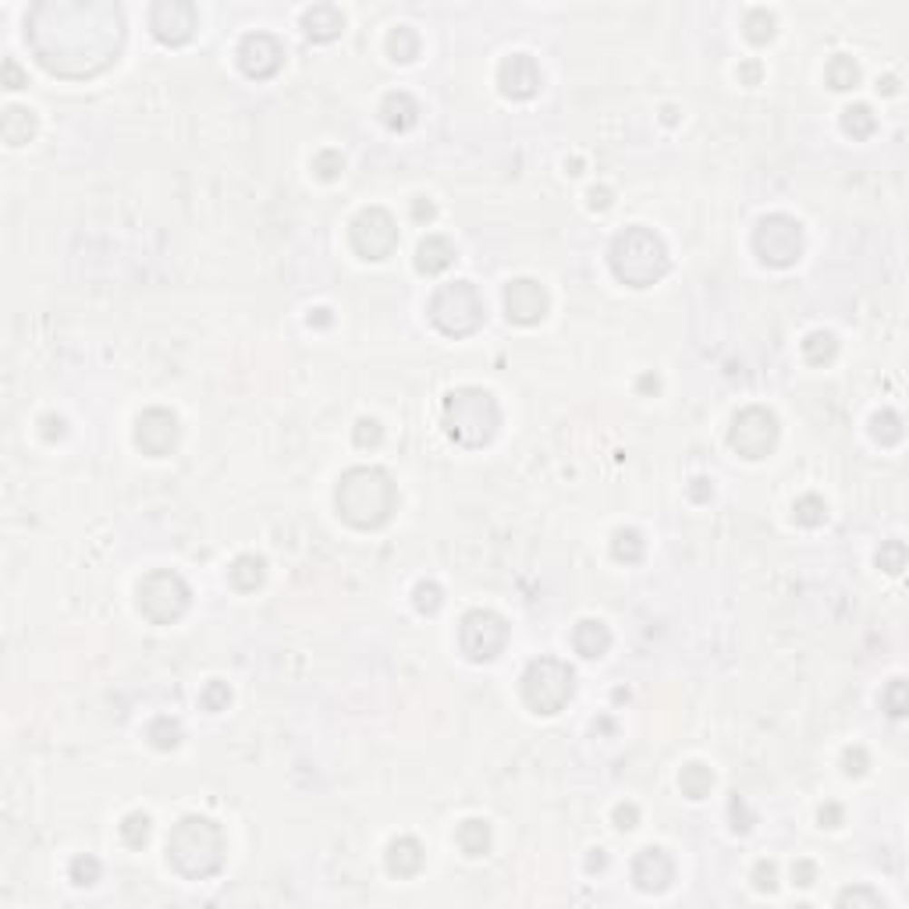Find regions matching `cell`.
I'll return each mask as SVG.
<instances>
[{"instance_id": "1", "label": "cell", "mask_w": 909, "mask_h": 909, "mask_svg": "<svg viewBox=\"0 0 909 909\" xmlns=\"http://www.w3.org/2000/svg\"><path fill=\"white\" fill-rule=\"evenodd\" d=\"M25 40L50 75L93 79L122 54V7L107 0H40L29 7Z\"/></svg>"}, {"instance_id": "2", "label": "cell", "mask_w": 909, "mask_h": 909, "mask_svg": "<svg viewBox=\"0 0 909 909\" xmlns=\"http://www.w3.org/2000/svg\"><path fill=\"white\" fill-rule=\"evenodd\" d=\"M334 504L337 515L352 526V530H380L391 523L395 508H398V487L395 480L376 469V465H356L348 473H341L337 491H334Z\"/></svg>"}, {"instance_id": "3", "label": "cell", "mask_w": 909, "mask_h": 909, "mask_svg": "<svg viewBox=\"0 0 909 909\" xmlns=\"http://www.w3.org/2000/svg\"><path fill=\"white\" fill-rule=\"evenodd\" d=\"M167 860L189 881H207L224 867V831L210 817L189 814L167 835Z\"/></svg>"}, {"instance_id": "4", "label": "cell", "mask_w": 909, "mask_h": 909, "mask_svg": "<svg viewBox=\"0 0 909 909\" xmlns=\"http://www.w3.org/2000/svg\"><path fill=\"white\" fill-rule=\"evenodd\" d=\"M608 263H611V274L619 278L621 285L650 288L668 274L671 256H668V246H664V239L658 231L636 224V228H625L611 239Z\"/></svg>"}, {"instance_id": "5", "label": "cell", "mask_w": 909, "mask_h": 909, "mask_svg": "<svg viewBox=\"0 0 909 909\" xmlns=\"http://www.w3.org/2000/svg\"><path fill=\"white\" fill-rule=\"evenodd\" d=\"M445 430L462 448H484L501 430V406L484 387H454L441 406Z\"/></svg>"}, {"instance_id": "6", "label": "cell", "mask_w": 909, "mask_h": 909, "mask_svg": "<svg viewBox=\"0 0 909 909\" xmlns=\"http://www.w3.org/2000/svg\"><path fill=\"white\" fill-rule=\"evenodd\" d=\"M426 313H430V324L441 334H448V337H469V334L480 331L484 320H487L484 295L476 291L473 281L441 285V288L434 291Z\"/></svg>"}, {"instance_id": "7", "label": "cell", "mask_w": 909, "mask_h": 909, "mask_svg": "<svg viewBox=\"0 0 909 909\" xmlns=\"http://www.w3.org/2000/svg\"><path fill=\"white\" fill-rule=\"evenodd\" d=\"M576 693V671L558 658H537L523 675V700L533 714H558Z\"/></svg>"}, {"instance_id": "8", "label": "cell", "mask_w": 909, "mask_h": 909, "mask_svg": "<svg viewBox=\"0 0 909 909\" xmlns=\"http://www.w3.org/2000/svg\"><path fill=\"white\" fill-rule=\"evenodd\" d=\"M192 604V590L189 582L171 572V569H153L139 582V611L153 625H171L178 621Z\"/></svg>"}, {"instance_id": "9", "label": "cell", "mask_w": 909, "mask_h": 909, "mask_svg": "<svg viewBox=\"0 0 909 909\" xmlns=\"http://www.w3.org/2000/svg\"><path fill=\"white\" fill-rule=\"evenodd\" d=\"M753 252L760 256L764 267L788 270L803 256V224L788 213H767L753 228Z\"/></svg>"}, {"instance_id": "10", "label": "cell", "mask_w": 909, "mask_h": 909, "mask_svg": "<svg viewBox=\"0 0 909 909\" xmlns=\"http://www.w3.org/2000/svg\"><path fill=\"white\" fill-rule=\"evenodd\" d=\"M778 445V415L764 406H749L743 413H736L732 426H728V448L743 454L749 462H760L775 452Z\"/></svg>"}, {"instance_id": "11", "label": "cell", "mask_w": 909, "mask_h": 909, "mask_svg": "<svg viewBox=\"0 0 909 909\" xmlns=\"http://www.w3.org/2000/svg\"><path fill=\"white\" fill-rule=\"evenodd\" d=\"M504 643H508V621L501 619L497 611L476 608V611L462 615V621H458V647L473 664L494 661L497 654L504 650Z\"/></svg>"}, {"instance_id": "12", "label": "cell", "mask_w": 909, "mask_h": 909, "mask_svg": "<svg viewBox=\"0 0 909 909\" xmlns=\"http://www.w3.org/2000/svg\"><path fill=\"white\" fill-rule=\"evenodd\" d=\"M348 242H352L359 259L380 263L398 249V224L384 207H367L359 210L356 220L348 224Z\"/></svg>"}, {"instance_id": "13", "label": "cell", "mask_w": 909, "mask_h": 909, "mask_svg": "<svg viewBox=\"0 0 909 909\" xmlns=\"http://www.w3.org/2000/svg\"><path fill=\"white\" fill-rule=\"evenodd\" d=\"M150 29L164 46H185L200 29V11L189 0H157L150 7Z\"/></svg>"}, {"instance_id": "14", "label": "cell", "mask_w": 909, "mask_h": 909, "mask_svg": "<svg viewBox=\"0 0 909 909\" xmlns=\"http://www.w3.org/2000/svg\"><path fill=\"white\" fill-rule=\"evenodd\" d=\"M239 68H242V75L252 79V83H267V79H274L278 72H281V64H285V46L278 36H270V33H249L242 36L239 43Z\"/></svg>"}, {"instance_id": "15", "label": "cell", "mask_w": 909, "mask_h": 909, "mask_svg": "<svg viewBox=\"0 0 909 909\" xmlns=\"http://www.w3.org/2000/svg\"><path fill=\"white\" fill-rule=\"evenodd\" d=\"M551 309V295L547 288L533 281V278H515L504 285V317L519 327H533L547 317Z\"/></svg>"}, {"instance_id": "16", "label": "cell", "mask_w": 909, "mask_h": 909, "mask_svg": "<svg viewBox=\"0 0 909 909\" xmlns=\"http://www.w3.org/2000/svg\"><path fill=\"white\" fill-rule=\"evenodd\" d=\"M178 415L171 409H146V413L135 419V445L139 452L150 454V458H164L178 448Z\"/></svg>"}, {"instance_id": "17", "label": "cell", "mask_w": 909, "mask_h": 909, "mask_svg": "<svg viewBox=\"0 0 909 909\" xmlns=\"http://www.w3.org/2000/svg\"><path fill=\"white\" fill-rule=\"evenodd\" d=\"M540 83H543L540 64L530 54H508L501 61V68H497V85H501V93L508 100H530V96H537Z\"/></svg>"}, {"instance_id": "18", "label": "cell", "mask_w": 909, "mask_h": 909, "mask_svg": "<svg viewBox=\"0 0 909 909\" xmlns=\"http://www.w3.org/2000/svg\"><path fill=\"white\" fill-rule=\"evenodd\" d=\"M632 881H636L640 892L661 895V892L671 888V881H675V860L664 853L661 845H647V849H640L636 860H632Z\"/></svg>"}, {"instance_id": "19", "label": "cell", "mask_w": 909, "mask_h": 909, "mask_svg": "<svg viewBox=\"0 0 909 909\" xmlns=\"http://www.w3.org/2000/svg\"><path fill=\"white\" fill-rule=\"evenodd\" d=\"M452 263H454V246L445 235H426L419 242V249H415V270L426 274V278L445 274Z\"/></svg>"}, {"instance_id": "20", "label": "cell", "mask_w": 909, "mask_h": 909, "mask_svg": "<svg viewBox=\"0 0 909 909\" xmlns=\"http://www.w3.org/2000/svg\"><path fill=\"white\" fill-rule=\"evenodd\" d=\"M302 29H306V36L313 43H331L345 29V15L334 4H317V7H309L302 15Z\"/></svg>"}, {"instance_id": "21", "label": "cell", "mask_w": 909, "mask_h": 909, "mask_svg": "<svg viewBox=\"0 0 909 909\" xmlns=\"http://www.w3.org/2000/svg\"><path fill=\"white\" fill-rule=\"evenodd\" d=\"M572 647H576L579 658L597 661V658H604L611 650V629L597 619H582L576 625V632H572Z\"/></svg>"}, {"instance_id": "22", "label": "cell", "mask_w": 909, "mask_h": 909, "mask_svg": "<svg viewBox=\"0 0 909 909\" xmlns=\"http://www.w3.org/2000/svg\"><path fill=\"white\" fill-rule=\"evenodd\" d=\"M384 864H387V870H391L395 877H415V874L423 870V845L415 842L413 835H402V838H395V842L387 845Z\"/></svg>"}, {"instance_id": "23", "label": "cell", "mask_w": 909, "mask_h": 909, "mask_svg": "<svg viewBox=\"0 0 909 909\" xmlns=\"http://www.w3.org/2000/svg\"><path fill=\"white\" fill-rule=\"evenodd\" d=\"M380 122L387 124L391 132H409L415 122H419V103H415L409 93H387L380 100Z\"/></svg>"}, {"instance_id": "24", "label": "cell", "mask_w": 909, "mask_h": 909, "mask_svg": "<svg viewBox=\"0 0 909 909\" xmlns=\"http://www.w3.org/2000/svg\"><path fill=\"white\" fill-rule=\"evenodd\" d=\"M454 842H458V849H462L469 860H480V856L491 853V825L480 821V817H469V821L458 825Z\"/></svg>"}, {"instance_id": "25", "label": "cell", "mask_w": 909, "mask_h": 909, "mask_svg": "<svg viewBox=\"0 0 909 909\" xmlns=\"http://www.w3.org/2000/svg\"><path fill=\"white\" fill-rule=\"evenodd\" d=\"M228 579H231L235 590L252 593V590H259L263 579H267V562H263L259 554H239V558L231 562V569H228Z\"/></svg>"}, {"instance_id": "26", "label": "cell", "mask_w": 909, "mask_h": 909, "mask_svg": "<svg viewBox=\"0 0 909 909\" xmlns=\"http://www.w3.org/2000/svg\"><path fill=\"white\" fill-rule=\"evenodd\" d=\"M0 135L7 146H25L36 135V114L25 107H7L0 118Z\"/></svg>"}, {"instance_id": "27", "label": "cell", "mask_w": 909, "mask_h": 909, "mask_svg": "<svg viewBox=\"0 0 909 909\" xmlns=\"http://www.w3.org/2000/svg\"><path fill=\"white\" fill-rule=\"evenodd\" d=\"M679 788H682L686 799H703L714 788V771L707 764H700V760H693V764H686L679 771Z\"/></svg>"}, {"instance_id": "28", "label": "cell", "mask_w": 909, "mask_h": 909, "mask_svg": "<svg viewBox=\"0 0 909 909\" xmlns=\"http://www.w3.org/2000/svg\"><path fill=\"white\" fill-rule=\"evenodd\" d=\"M643 551H647V540L640 530H615L611 533V558L621 562V565H636L640 558H643Z\"/></svg>"}, {"instance_id": "29", "label": "cell", "mask_w": 909, "mask_h": 909, "mask_svg": "<svg viewBox=\"0 0 909 909\" xmlns=\"http://www.w3.org/2000/svg\"><path fill=\"white\" fill-rule=\"evenodd\" d=\"M838 356V337L831 331H814L803 337V359L810 367H827Z\"/></svg>"}, {"instance_id": "30", "label": "cell", "mask_w": 909, "mask_h": 909, "mask_svg": "<svg viewBox=\"0 0 909 909\" xmlns=\"http://www.w3.org/2000/svg\"><path fill=\"white\" fill-rule=\"evenodd\" d=\"M387 54H391L395 64H413L415 57H419V33H415L413 25L391 29V36H387Z\"/></svg>"}, {"instance_id": "31", "label": "cell", "mask_w": 909, "mask_h": 909, "mask_svg": "<svg viewBox=\"0 0 909 909\" xmlns=\"http://www.w3.org/2000/svg\"><path fill=\"white\" fill-rule=\"evenodd\" d=\"M842 132L849 139H870L877 132V114L870 111L867 103H853L842 111Z\"/></svg>"}, {"instance_id": "32", "label": "cell", "mask_w": 909, "mask_h": 909, "mask_svg": "<svg viewBox=\"0 0 909 909\" xmlns=\"http://www.w3.org/2000/svg\"><path fill=\"white\" fill-rule=\"evenodd\" d=\"M743 36L753 46H764V43L775 40V15L767 7H753L749 15L743 18Z\"/></svg>"}, {"instance_id": "33", "label": "cell", "mask_w": 909, "mask_h": 909, "mask_svg": "<svg viewBox=\"0 0 909 909\" xmlns=\"http://www.w3.org/2000/svg\"><path fill=\"white\" fill-rule=\"evenodd\" d=\"M827 85L838 89V93L856 89V85H860V64H856L853 57H845V54L831 57V61H827Z\"/></svg>"}, {"instance_id": "34", "label": "cell", "mask_w": 909, "mask_h": 909, "mask_svg": "<svg viewBox=\"0 0 909 909\" xmlns=\"http://www.w3.org/2000/svg\"><path fill=\"white\" fill-rule=\"evenodd\" d=\"M870 437L877 441V445H899L903 441V419L899 413H892V409H881V413L870 415Z\"/></svg>"}, {"instance_id": "35", "label": "cell", "mask_w": 909, "mask_h": 909, "mask_svg": "<svg viewBox=\"0 0 909 909\" xmlns=\"http://www.w3.org/2000/svg\"><path fill=\"white\" fill-rule=\"evenodd\" d=\"M792 519H796L799 526H806V530H817V526H825V519H827L825 497H817V494L796 497V504H792Z\"/></svg>"}, {"instance_id": "36", "label": "cell", "mask_w": 909, "mask_h": 909, "mask_svg": "<svg viewBox=\"0 0 909 909\" xmlns=\"http://www.w3.org/2000/svg\"><path fill=\"white\" fill-rule=\"evenodd\" d=\"M122 842L128 849H142L146 842H150V831H153V821H150V814H142V810H132V814H124L122 821Z\"/></svg>"}, {"instance_id": "37", "label": "cell", "mask_w": 909, "mask_h": 909, "mask_svg": "<svg viewBox=\"0 0 909 909\" xmlns=\"http://www.w3.org/2000/svg\"><path fill=\"white\" fill-rule=\"evenodd\" d=\"M146 739H150V746L153 749H174V746L181 743V725L174 721V718H153L150 721V728H146Z\"/></svg>"}, {"instance_id": "38", "label": "cell", "mask_w": 909, "mask_h": 909, "mask_svg": "<svg viewBox=\"0 0 909 909\" xmlns=\"http://www.w3.org/2000/svg\"><path fill=\"white\" fill-rule=\"evenodd\" d=\"M413 604H415V611H419V615H437V611H441V604H445V593H441V586H437V582L423 579V582H415Z\"/></svg>"}, {"instance_id": "39", "label": "cell", "mask_w": 909, "mask_h": 909, "mask_svg": "<svg viewBox=\"0 0 909 909\" xmlns=\"http://www.w3.org/2000/svg\"><path fill=\"white\" fill-rule=\"evenodd\" d=\"M877 569L888 572V576H899V572L906 569V543H903V540L881 543V551H877Z\"/></svg>"}, {"instance_id": "40", "label": "cell", "mask_w": 909, "mask_h": 909, "mask_svg": "<svg viewBox=\"0 0 909 909\" xmlns=\"http://www.w3.org/2000/svg\"><path fill=\"white\" fill-rule=\"evenodd\" d=\"M352 441H356V448L370 452V448H376V445L384 441V426H380L373 415H363V419L352 426Z\"/></svg>"}, {"instance_id": "41", "label": "cell", "mask_w": 909, "mask_h": 909, "mask_svg": "<svg viewBox=\"0 0 909 909\" xmlns=\"http://www.w3.org/2000/svg\"><path fill=\"white\" fill-rule=\"evenodd\" d=\"M68 877H72V885H79V888L96 885V881H100V860H96V856H75L72 867H68Z\"/></svg>"}, {"instance_id": "42", "label": "cell", "mask_w": 909, "mask_h": 909, "mask_svg": "<svg viewBox=\"0 0 909 909\" xmlns=\"http://www.w3.org/2000/svg\"><path fill=\"white\" fill-rule=\"evenodd\" d=\"M341 171H345V157H341L337 150H320V153L313 157V174H317L320 181H334Z\"/></svg>"}, {"instance_id": "43", "label": "cell", "mask_w": 909, "mask_h": 909, "mask_svg": "<svg viewBox=\"0 0 909 909\" xmlns=\"http://www.w3.org/2000/svg\"><path fill=\"white\" fill-rule=\"evenodd\" d=\"M885 710L892 714V718H903L909 710V693H906V679H892L888 682V689H885Z\"/></svg>"}, {"instance_id": "44", "label": "cell", "mask_w": 909, "mask_h": 909, "mask_svg": "<svg viewBox=\"0 0 909 909\" xmlns=\"http://www.w3.org/2000/svg\"><path fill=\"white\" fill-rule=\"evenodd\" d=\"M838 906H867V909H885V899L874 892V888H845V892H838V899H835Z\"/></svg>"}, {"instance_id": "45", "label": "cell", "mask_w": 909, "mask_h": 909, "mask_svg": "<svg viewBox=\"0 0 909 909\" xmlns=\"http://www.w3.org/2000/svg\"><path fill=\"white\" fill-rule=\"evenodd\" d=\"M200 703H203V710L210 714H217V710H228V703H231V689H228V682H207V689L200 693Z\"/></svg>"}, {"instance_id": "46", "label": "cell", "mask_w": 909, "mask_h": 909, "mask_svg": "<svg viewBox=\"0 0 909 909\" xmlns=\"http://www.w3.org/2000/svg\"><path fill=\"white\" fill-rule=\"evenodd\" d=\"M870 767V757L864 746H849L845 753H842V771L849 775V778H860V775H867Z\"/></svg>"}, {"instance_id": "47", "label": "cell", "mask_w": 909, "mask_h": 909, "mask_svg": "<svg viewBox=\"0 0 909 909\" xmlns=\"http://www.w3.org/2000/svg\"><path fill=\"white\" fill-rule=\"evenodd\" d=\"M753 888H757V892H767V895L778 888V867H775L771 860H757V864H753Z\"/></svg>"}, {"instance_id": "48", "label": "cell", "mask_w": 909, "mask_h": 909, "mask_svg": "<svg viewBox=\"0 0 909 909\" xmlns=\"http://www.w3.org/2000/svg\"><path fill=\"white\" fill-rule=\"evenodd\" d=\"M611 821L619 831H632V827L640 825V806L636 803H619L615 810H611Z\"/></svg>"}, {"instance_id": "49", "label": "cell", "mask_w": 909, "mask_h": 909, "mask_svg": "<svg viewBox=\"0 0 909 909\" xmlns=\"http://www.w3.org/2000/svg\"><path fill=\"white\" fill-rule=\"evenodd\" d=\"M728 814H732V827H736V831H749V827H753V814H749V806H746L743 796H732Z\"/></svg>"}, {"instance_id": "50", "label": "cell", "mask_w": 909, "mask_h": 909, "mask_svg": "<svg viewBox=\"0 0 909 909\" xmlns=\"http://www.w3.org/2000/svg\"><path fill=\"white\" fill-rule=\"evenodd\" d=\"M40 434L46 437V441H61L64 434H68V423L61 419V415H54V413H46L40 419Z\"/></svg>"}, {"instance_id": "51", "label": "cell", "mask_w": 909, "mask_h": 909, "mask_svg": "<svg viewBox=\"0 0 909 909\" xmlns=\"http://www.w3.org/2000/svg\"><path fill=\"white\" fill-rule=\"evenodd\" d=\"M4 85H7V89H25V85H29V75L22 72V64H18L15 57L4 61Z\"/></svg>"}, {"instance_id": "52", "label": "cell", "mask_w": 909, "mask_h": 909, "mask_svg": "<svg viewBox=\"0 0 909 909\" xmlns=\"http://www.w3.org/2000/svg\"><path fill=\"white\" fill-rule=\"evenodd\" d=\"M792 881H796L799 888H810V885L817 881V867H814L810 860H796V864H792Z\"/></svg>"}, {"instance_id": "53", "label": "cell", "mask_w": 909, "mask_h": 909, "mask_svg": "<svg viewBox=\"0 0 909 909\" xmlns=\"http://www.w3.org/2000/svg\"><path fill=\"white\" fill-rule=\"evenodd\" d=\"M586 203H590V210H608L615 203V192H611L608 185H593V189L586 192Z\"/></svg>"}, {"instance_id": "54", "label": "cell", "mask_w": 909, "mask_h": 909, "mask_svg": "<svg viewBox=\"0 0 909 909\" xmlns=\"http://www.w3.org/2000/svg\"><path fill=\"white\" fill-rule=\"evenodd\" d=\"M434 217H437L434 203H430L426 196H415V200H413V220H415V224H430Z\"/></svg>"}, {"instance_id": "55", "label": "cell", "mask_w": 909, "mask_h": 909, "mask_svg": "<svg viewBox=\"0 0 909 909\" xmlns=\"http://www.w3.org/2000/svg\"><path fill=\"white\" fill-rule=\"evenodd\" d=\"M842 817H845V814H842V806H838V803H825V806H821V814H817L821 827H838L842 825Z\"/></svg>"}, {"instance_id": "56", "label": "cell", "mask_w": 909, "mask_h": 909, "mask_svg": "<svg viewBox=\"0 0 909 909\" xmlns=\"http://www.w3.org/2000/svg\"><path fill=\"white\" fill-rule=\"evenodd\" d=\"M760 75H764L760 61H746V64H739V83L743 85H757L760 83Z\"/></svg>"}, {"instance_id": "57", "label": "cell", "mask_w": 909, "mask_h": 909, "mask_svg": "<svg viewBox=\"0 0 909 909\" xmlns=\"http://www.w3.org/2000/svg\"><path fill=\"white\" fill-rule=\"evenodd\" d=\"M710 494H714V487H710V480H703V476H697L693 484H689V497L697 501V504H703V501H710Z\"/></svg>"}, {"instance_id": "58", "label": "cell", "mask_w": 909, "mask_h": 909, "mask_svg": "<svg viewBox=\"0 0 909 909\" xmlns=\"http://www.w3.org/2000/svg\"><path fill=\"white\" fill-rule=\"evenodd\" d=\"M309 327H331V309H324V306L313 309L309 313Z\"/></svg>"}, {"instance_id": "59", "label": "cell", "mask_w": 909, "mask_h": 909, "mask_svg": "<svg viewBox=\"0 0 909 909\" xmlns=\"http://www.w3.org/2000/svg\"><path fill=\"white\" fill-rule=\"evenodd\" d=\"M658 387H661V380H658V376H654V373H647V376H640V391H643V395H650V391H654V395H658Z\"/></svg>"}, {"instance_id": "60", "label": "cell", "mask_w": 909, "mask_h": 909, "mask_svg": "<svg viewBox=\"0 0 909 909\" xmlns=\"http://www.w3.org/2000/svg\"><path fill=\"white\" fill-rule=\"evenodd\" d=\"M877 89H881L885 96H895V93H899V79H895V75H885V79L877 83Z\"/></svg>"}, {"instance_id": "61", "label": "cell", "mask_w": 909, "mask_h": 909, "mask_svg": "<svg viewBox=\"0 0 909 909\" xmlns=\"http://www.w3.org/2000/svg\"><path fill=\"white\" fill-rule=\"evenodd\" d=\"M586 870H590V874H593V870H604V853H601V849H593V853L586 856Z\"/></svg>"}, {"instance_id": "62", "label": "cell", "mask_w": 909, "mask_h": 909, "mask_svg": "<svg viewBox=\"0 0 909 909\" xmlns=\"http://www.w3.org/2000/svg\"><path fill=\"white\" fill-rule=\"evenodd\" d=\"M661 122L664 124H675V122H679V111H675V107H664V111H661Z\"/></svg>"}]
</instances>
